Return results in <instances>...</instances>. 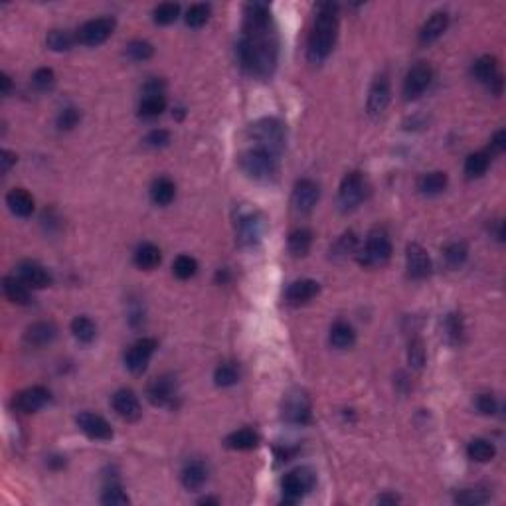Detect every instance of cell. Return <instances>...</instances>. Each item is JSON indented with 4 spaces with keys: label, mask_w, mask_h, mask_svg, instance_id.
<instances>
[{
    "label": "cell",
    "mask_w": 506,
    "mask_h": 506,
    "mask_svg": "<svg viewBox=\"0 0 506 506\" xmlns=\"http://www.w3.org/2000/svg\"><path fill=\"white\" fill-rule=\"evenodd\" d=\"M277 34L271 10L265 2H249L245 6L244 34L238 44L240 64L253 77H269L277 66Z\"/></svg>",
    "instance_id": "6da1fadb"
},
{
    "label": "cell",
    "mask_w": 506,
    "mask_h": 506,
    "mask_svg": "<svg viewBox=\"0 0 506 506\" xmlns=\"http://www.w3.org/2000/svg\"><path fill=\"white\" fill-rule=\"evenodd\" d=\"M338 36V6L336 4H320L314 18L313 32L309 38V60L313 64H320L329 58Z\"/></svg>",
    "instance_id": "7a4b0ae2"
},
{
    "label": "cell",
    "mask_w": 506,
    "mask_h": 506,
    "mask_svg": "<svg viewBox=\"0 0 506 506\" xmlns=\"http://www.w3.org/2000/svg\"><path fill=\"white\" fill-rule=\"evenodd\" d=\"M249 135L253 139V147L267 151L273 157H281L283 149H285V127L283 123L273 119V117H265L257 123L251 125Z\"/></svg>",
    "instance_id": "3957f363"
},
{
    "label": "cell",
    "mask_w": 506,
    "mask_h": 506,
    "mask_svg": "<svg viewBox=\"0 0 506 506\" xmlns=\"http://www.w3.org/2000/svg\"><path fill=\"white\" fill-rule=\"evenodd\" d=\"M277 162L279 158L269 155L267 151L262 149H249L242 155V168L245 170V175L251 176L253 180H271L277 175Z\"/></svg>",
    "instance_id": "277c9868"
},
{
    "label": "cell",
    "mask_w": 506,
    "mask_h": 506,
    "mask_svg": "<svg viewBox=\"0 0 506 506\" xmlns=\"http://www.w3.org/2000/svg\"><path fill=\"white\" fill-rule=\"evenodd\" d=\"M392 257V242L384 229H372L368 233L366 245L360 251L358 260L366 267H380L385 265Z\"/></svg>",
    "instance_id": "5b68a950"
},
{
    "label": "cell",
    "mask_w": 506,
    "mask_h": 506,
    "mask_svg": "<svg viewBox=\"0 0 506 506\" xmlns=\"http://www.w3.org/2000/svg\"><path fill=\"white\" fill-rule=\"evenodd\" d=\"M313 487L314 475L307 467H301V469L287 472L285 479L281 481V489H283V494H285V501L287 503H297V501H301L307 492H311Z\"/></svg>",
    "instance_id": "8992f818"
},
{
    "label": "cell",
    "mask_w": 506,
    "mask_h": 506,
    "mask_svg": "<svg viewBox=\"0 0 506 506\" xmlns=\"http://www.w3.org/2000/svg\"><path fill=\"white\" fill-rule=\"evenodd\" d=\"M366 196V182L360 173H349L338 188V204L342 210H354Z\"/></svg>",
    "instance_id": "52a82bcc"
},
{
    "label": "cell",
    "mask_w": 506,
    "mask_h": 506,
    "mask_svg": "<svg viewBox=\"0 0 506 506\" xmlns=\"http://www.w3.org/2000/svg\"><path fill=\"white\" fill-rule=\"evenodd\" d=\"M113 30H115V20L109 16H103V18H93V20H89L86 22L79 30H77V42L79 44H84V46H99V44H103L105 40L109 38V36L113 34Z\"/></svg>",
    "instance_id": "ba28073f"
},
{
    "label": "cell",
    "mask_w": 506,
    "mask_h": 506,
    "mask_svg": "<svg viewBox=\"0 0 506 506\" xmlns=\"http://www.w3.org/2000/svg\"><path fill=\"white\" fill-rule=\"evenodd\" d=\"M431 79H433L431 66L425 64V62L416 64L412 70L407 71L405 81H403V95H405V99H418L419 95L429 88Z\"/></svg>",
    "instance_id": "9c48e42d"
},
{
    "label": "cell",
    "mask_w": 506,
    "mask_h": 506,
    "mask_svg": "<svg viewBox=\"0 0 506 506\" xmlns=\"http://www.w3.org/2000/svg\"><path fill=\"white\" fill-rule=\"evenodd\" d=\"M149 400L158 407H173L178 400V385L173 376H158L155 378L149 390H147Z\"/></svg>",
    "instance_id": "30bf717a"
},
{
    "label": "cell",
    "mask_w": 506,
    "mask_h": 506,
    "mask_svg": "<svg viewBox=\"0 0 506 506\" xmlns=\"http://www.w3.org/2000/svg\"><path fill=\"white\" fill-rule=\"evenodd\" d=\"M157 346L158 344L155 338H140V340H137L125 354V366L129 368L133 374H142L149 366V360L155 354Z\"/></svg>",
    "instance_id": "8fae6325"
},
{
    "label": "cell",
    "mask_w": 506,
    "mask_h": 506,
    "mask_svg": "<svg viewBox=\"0 0 506 506\" xmlns=\"http://www.w3.org/2000/svg\"><path fill=\"white\" fill-rule=\"evenodd\" d=\"M283 418L289 423L305 425L311 419V403L303 392H291L283 402Z\"/></svg>",
    "instance_id": "7c38bea8"
},
{
    "label": "cell",
    "mask_w": 506,
    "mask_h": 506,
    "mask_svg": "<svg viewBox=\"0 0 506 506\" xmlns=\"http://www.w3.org/2000/svg\"><path fill=\"white\" fill-rule=\"evenodd\" d=\"M263 233V218L257 212L242 214L238 220V240L245 247H253L260 244Z\"/></svg>",
    "instance_id": "4fadbf2b"
},
{
    "label": "cell",
    "mask_w": 506,
    "mask_h": 506,
    "mask_svg": "<svg viewBox=\"0 0 506 506\" xmlns=\"http://www.w3.org/2000/svg\"><path fill=\"white\" fill-rule=\"evenodd\" d=\"M405 265L407 273L414 279H425L431 273V260L427 251L419 244H409L405 249Z\"/></svg>",
    "instance_id": "5bb4252c"
},
{
    "label": "cell",
    "mask_w": 506,
    "mask_h": 506,
    "mask_svg": "<svg viewBox=\"0 0 506 506\" xmlns=\"http://www.w3.org/2000/svg\"><path fill=\"white\" fill-rule=\"evenodd\" d=\"M390 95H392V91H390L388 77L378 75L370 88V93H368V113L372 117H380L390 105Z\"/></svg>",
    "instance_id": "9a60e30c"
},
{
    "label": "cell",
    "mask_w": 506,
    "mask_h": 506,
    "mask_svg": "<svg viewBox=\"0 0 506 506\" xmlns=\"http://www.w3.org/2000/svg\"><path fill=\"white\" fill-rule=\"evenodd\" d=\"M472 75L481 81V84H487L489 88L494 86V91L501 93L503 89V77L498 73V64H496V58L492 55H483L475 62L472 66Z\"/></svg>",
    "instance_id": "2e32d148"
},
{
    "label": "cell",
    "mask_w": 506,
    "mask_h": 506,
    "mask_svg": "<svg viewBox=\"0 0 506 506\" xmlns=\"http://www.w3.org/2000/svg\"><path fill=\"white\" fill-rule=\"evenodd\" d=\"M50 402V392L42 385L28 388L14 398V407L22 414H34Z\"/></svg>",
    "instance_id": "e0dca14e"
},
{
    "label": "cell",
    "mask_w": 506,
    "mask_h": 506,
    "mask_svg": "<svg viewBox=\"0 0 506 506\" xmlns=\"http://www.w3.org/2000/svg\"><path fill=\"white\" fill-rule=\"evenodd\" d=\"M77 427H79L89 439L109 441V439L113 437L111 425H109L101 416H97V414H89V412L79 414V416H77Z\"/></svg>",
    "instance_id": "ac0fdd59"
},
{
    "label": "cell",
    "mask_w": 506,
    "mask_h": 506,
    "mask_svg": "<svg viewBox=\"0 0 506 506\" xmlns=\"http://www.w3.org/2000/svg\"><path fill=\"white\" fill-rule=\"evenodd\" d=\"M318 196L320 190L316 186V182L309 180V178H303L295 184V190H293V206L301 214H309L311 210L316 206L318 202Z\"/></svg>",
    "instance_id": "d6986e66"
},
{
    "label": "cell",
    "mask_w": 506,
    "mask_h": 506,
    "mask_svg": "<svg viewBox=\"0 0 506 506\" xmlns=\"http://www.w3.org/2000/svg\"><path fill=\"white\" fill-rule=\"evenodd\" d=\"M113 409L125 421H137L140 418V414H142L139 398L131 390H119L113 396Z\"/></svg>",
    "instance_id": "ffe728a7"
},
{
    "label": "cell",
    "mask_w": 506,
    "mask_h": 506,
    "mask_svg": "<svg viewBox=\"0 0 506 506\" xmlns=\"http://www.w3.org/2000/svg\"><path fill=\"white\" fill-rule=\"evenodd\" d=\"M18 279L22 281L28 289H44V287L52 285L50 273L42 265L32 262L22 263L18 267Z\"/></svg>",
    "instance_id": "44dd1931"
},
{
    "label": "cell",
    "mask_w": 506,
    "mask_h": 506,
    "mask_svg": "<svg viewBox=\"0 0 506 506\" xmlns=\"http://www.w3.org/2000/svg\"><path fill=\"white\" fill-rule=\"evenodd\" d=\"M318 291H320V287H318L316 281L301 279L289 285L285 297H287V303H289V305H305V303L313 301V299L318 295Z\"/></svg>",
    "instance_id": "7402d4cb"
},
{
    "label": "cell",
    "mask_w": 506,
    "mask_h": 506,
    "mask_svg": "<svg viewBox=\"0 0 506 506\" xmlns=\"http://www.w3.org/2000/svg\"><path fill=\"white\" fill-rule=\"evenodd\" d=\"M447 26H449V14L447 12H435V14H431V18H427V22L421 26L419 42L421 44L435 42L437 38H441L443 32L447 30Z\"/></svg>",
    "instance_id": "603a6c76"
},
{
    "label": "cell",
    "mask_w": 506,
    "mask_h": 506,
    "mask_svg": "<svg viewBox=\"0 0 506 506\" xmlns=\"http://www.w3.org/2000/svg\"><path fill=\"white\" fill-rule=\"evenodd\" d=\"M208 481V469L202 461H188L182 469V485L188 490H200Z\"/></svg>",
    "instance_id": "cb8c5ba5"
},
{
    "label": "cell",
    "mask_w": 506,
    "mask_h": 506,
    "mask_svg": "<svg viewBox=\"0 0 506 506\" xmlns=\"http://www.w3.org/2000/svg\"><path fill=\"white\" fill-rule=\"evenodd\" d=\"M6 206L10 208V212L14 216L28 218L34 212V198H32V194L26 192L24 188H14V190H10L8 196H6Z\"/></svg>",
    "instance_id": "d4e9b609"
},
{
    "label": "cell",
    "mask_w": 506,
    "mask_h": 506,
    "mask_svg": "<svg viewBox=\"0 0 506 506\" xmlns=\"http://www.w3.org/2000/svg\"><path fill=\"white\" fill-rule=\"evenodd\" d=\"M55 334H58V329H55L53 322L40 320V322H34L32 327L26 329L24 338H26V342L30 346H46V344H50L53 338H55Z\"/></svg>",
    "instance_id": "484cf974"
},
{
    "label": "cell",
    "mask_w": 506,
    "mask_h": 506,
    "mask_svg": "<svg viewBox=\"0 0 506 506\" xmlns=\"http://www.w3.org/2000/svg\"><path fill=\"white\" fill-rule=\"evenodd\" d=\"M2 289H4L6 299H8L10 303H14V305H30V303H32V295H30L28 287H26L20 279L4 277V281H2Z\"/></svg>",
    "instance_id": "4316f807"
},
{
    "label": "cell",
    "mask_w": 506,
    "mask_h": 506,
    "mask_svg": "<svg viewBox=\"0 0 506 506\" xmlns=\"http://www.w3.org/2000/svg\"><path fill=\"white\" fill-rule=\"evenodd\" d=\"M260 443V435L253 429H238L226 437V445L236 451H249L255 449Z\"/></svg>",
    "instance_id": "83f0119b"
},
{
    "label": "cell",
    "mask_w": 506,
    "mask_h": 506,
    "mask_svg": "<svg viewBox=\"0 0 506 506\" xmlns=\"http://www.w3.org/2000/svg\"><path fill=\"white\" fill-rule=\"evenodd\" d=\"M356 342V332L350 327L349 322L344 320H338L334 322L331 329V344L334 349L346 350Z\"/></svg>",
    "instance_id": "f1b7e54d"
},
{
    "label": "cell",
    "mask_w": 506,
    "mask_h": 506,
    "mask_svg": "<svg viewBox=\"0 0 506 506\" xmlns=\"http://www.w3.org/2000/svg\"><path fill=\"white\" fill-rule=\"evenodd\" d=\"M176 196V186L168 178H157L151 186V198L157 206H168Z\"/></svg>",
    "instance_id": "f546056e"
},
{
    "label": "cell",
    "mask_w": 506,
    "mask_h": 506,
    "mask_svg": "<svg viewBox=\"0 0 506 506\" xmlns=\"http://www.w3.org/2000/svg\"><path fill=\"white\" fill-rule=\"evenodd\" d=\"M166 109V97L162 93H147L139 105V115L144 119H155Z\"/></svg>",
    "instance_id": "4dcf8cb0"
},
{
    "label": "cell",
    "mask_w": 506,
    "mask_h": 506,
    "mask_svg": "<svg viewBox=\"0 0 506 506\" xmlns=\"http://www.w3.org/2000/svg\"><path fill=\"white\" fill-rule=\"evenodd\" d=\"M160 260H162V253H160V249L155 244H142L135 251V263H137V267L147 269V271L155 269L158 263H160Z\"/></svg>",
    "instance_id": "1f68e13d"
},
{
    "label": "cell",
    "mask_w": 506,
    "mask_h": 506,
    "mask_svg": "<svg viewBox=\"0 0 506 506\" xmlns=\"http://www.w3.org/2000/svg\"><path fill=\"white\" fill-rule=\"evenodd\" d=\"M447 182L449 178L445 173L441 170H435V173H429V175H423L419 178L418 188L423 194L427 196H435V194H441L445 188H447Z\"/></svg>",
    "instance_id": "d6a6232c"
},
{
    "label": "cell",
    "mask_w": 506,
    "mask_h": 506,
    "mask_svg": "<svg viewBox=\"0 0 506 506\" xmlns=\"http://www.w3.org/2000/svg\"><path fill=\"white\" fill-rule=\"evenodd\" d=\"M313 245V233L309 229H295L291 236H289V249L295 257H305L309 253Z\"/></svg>",
    "instance_id": "836d02e7"
},
{
    "label": "cell",
    "mask_w": 506,
    "mask_h": 506,
    "mask_svg": "<svg viewBox=\"0 0 506 506\" xmlns=\"http://www.w3.org/2000/svg\"><path fill=\"white\" fill-rule=\"evenodd\" d=\"M467 453L477 463H487V461H490L494 457L496 449H494V445L490 441H487V439H472L471 443H469V447H467Z\"/></svg>",
    "instance_id": "e575fe53"
},
{
    "label": "cell",
    "mask_w": 506,
    "mask_h": 506,
    "mask_svg": "<svg viewBox=\"0 0 506 506\" xmlns=\"http://www.w3.org/2000/svg\"><path fill=\"white\" fill-rule=\"evenodd\" d=\"M490 157L489 153H472L465 160V175L469 178H479L489 170Z\"/></svg>",
    "instance_id": "d590c367"
},
{
    "label": "cell",
    "mask_w": 506,
    "mask_h": 506,
    "mask_svg": "<svg viewBox=\"0 0 506 506\" xmlns=\"http://www.w3.org/2000/svg\"><path fill=\"white\" fill-rule=\"evenodd\" d=\"M71 332L79 342H91L97 334V329L89 316H75L71 322Z\"/></svg>",
    "instance_id": "8d00e7d4"
},
{
    "label": "cell",
    "mask_w": 506,
    "mask_h": 506,
    "mask_svg": "<svg viewBox=\"0 0 506 506\" xmlns=\"http://www.w3.org/2000/svg\"><path fill=\"white\" fill-rule=\"evenodd\" d=\"M467 255H469V247H467V244H463V242H453V244H449L443 249L445 263L449 267H453V269L461 267L463 263L467 262Z\"/></svg>",
    "instance_id": "74e56055"
},
{
    "label": "cell",
    "mask_w": 506,
    "mask_h": 506,
    "mask_svg": "<svg viewBox=\"0 0 506 506\" xmlns=\"http://www.w3.org/2000/svg\"><path fill=\"white\" fill-rule=\"evenodd\" d=\"M214 380L216 384L222 385V388H227V385H233L238 380H240V370L236 364L231 362H226V364H220L216 368V374H214Z\"/></svg>",
    "instance_id": "f35d334b"
},
{
    "label": "cell",
    "mask_w": 506,
    "mask_h": 506,
    "mask_svg": "<svg viewBox=\"0 0 506 506\" xmlns=\"http://www.w3.org/2000/svg\"><path fill=\"white\" fill-rule=\"evenodd\" d=\"M46 44H48V48H52L53 52H68L73 46V38L66 30H52L46 38Z\"/></svg>",
    "instance_id": "ab89813d"
},
{
    "label": "cell",
    "mask_w": 506,
    "mask_h": 506,
    "mask_svg": "<svg viewBox=\"0 0 506 506\" xmlns=\"http://www.w3.org/2000/svg\"><path fill=\"white\" fill-rule=\"evenodd\" d=\"M173 269H175V275L178 279H190L198 271V263L190 255H180V257H176Z\"/></svg>",
    "instance_id": "60d3db41"
},
{
    "label": "cell",
    "mask_w": 506,
    "mask_h": 506,
    "mask_svg": "<svg viewBox=\"0 0 506 506\" xmlns=\"http://www.w3.org/2000/svg\"><path fill=\"white\" fill-rule=\"evenodd\" d=\"M178 14H180V6H178V4H173V2L158 4L157 8H155V12H153L155 22H157V24H162V26L173 24L176 18H178Z\"/></svg>",
    "instance_id": "b9f144b4"
},
{
    "label": "cell",
    "mask_w": 506,
    "mask_h": 506,
    "mask_svg": "<svg viewBox=\"0 0 506 506\" xmlns=\"http://www.w3.org/2000/svg\"><path fill=\"white\" fill-rule=\"evenodd\" d=\"M101 503L107 506H121V505H129V496L123 492V489L117 485V483H111L107 485L101 494Z\"/></svg>",
    "instance_id": "7bdbcfd3"
},
{
    "label": "cell",
    "mask_w": 506,
    "mask_h": 506,
    "mask_svg": "<svg viewBox=\"0 0 506 506\" xmlns=\"http://www.w3.org/2000/svg\"><path fill=\"white\" fill-rule=\"evenodd\" d=\"M210 18V6L208 4H194L190 10L186 12V24L190 28H200L208 22Z\"/></svg>",
    "instance_id": "ee69618b"
},
{
    "label": "cell",
    "mask_w": 506,
    "mask_h": 506,
    "mask_svg": "<svg viewBox=\"0 0 506 506\" xmlns=\"http://www.w3.org/2000/svg\"><path fill=\"white\" fill-rule=\"evenodd\" d=\"M155 52V48L149 44V42H144V40H135V42H131L129 46H127V55L131 58V60H135V62H144V60H149L151 55Z\"/></svg>",
    "instance_id": "f6af8a7d"
},
{
    "label": "cell",
    "mask_w": 506,
    "mask_h": 506,
    "mask_svg": "<svg viewBox=\"0 0 506 506\" xmlns=\"http://www.w3.org/2000/svg\"><path fill=\"white\" fill-rule=\"evenodd\" d=\"M489 501V494L485 492V490H472V489H467L463 490V492H459L457 496H455V503L457 505H485Z\"/></svg>",
    "instance_id": "bcb514c9"
},
{
    "label": "cell",
    "mask_w": 506,
    "mask_h": 506,
    "mask_svg": "<svg viewBox=\"0 0 506 506\" xmlns=\"http://www.w3.org/2000/svg\"><path fill=\"white\" fill-rule=\"evenodd\" d=\"M32 84L40 91H50L53 88V84H55V75H53V71L50 68H40L32 75Z\"/></svg>",
    "instance_id": "7dc6e473"
},
{
    "label": "cell",
    "mask_w": 506,
    "mask_h": 506,
    "mask_svg": "<svg viewBox=\"0 0 506 506\" xmlns=\"http://www.w3.org/2000/svg\"><path fill=\"white\" fill-rule=\"evenodd\" d=\"M81 119V113L75 107H66L62 109V113L58 115V127L64 131H71L73 127H77V123Z\"/></svg>",
    "instance_id": "c3c4849f"
},
{
    "label": "cell",
    "mask_w": 506,
    "mask_h": 506,
    "mask_svg": "<svg viewBox=\"0 0 506 506\" xmlns=\"http://www.w3.org/2000/svg\"><path fill=\"white\" fill-rule=\"evenodd\" d=\"M445 334L449 338V342L457 344L463 336V322H461V316L459 314H449L445 318Z\"/></svg>",
    "instance_id": "681fc988"
},
{
    "label": "cell",
    "mask_w": 506,
    "mask_h": 506,
    "mask_svg": "<svg viewBox=\"0 0 506 506\" xmlns=\"http://www.w3.org/2000/svg\"><path fill=\"white\" fill-rule=\"evenodd\" d=\"M170 142V133L164 129H153L147 137H144V144L151 149H162Z\"/></svg>",
    "instance_id": "f907efd6"
},
{
    "label": "cell",
    "mask_w": 506,
    "mask_h": 506,
    "mask_svg": "<svg viewBox=\"0 0 506 506\" xmlns=\"http://www.w3.org/2000/svg\"><path fill=\"white\" fill-rule=\"evenodd\" d=\"M356 244H358L356 233H354V231H346V233L336 242V245H334V253H336V255H349V253H354Z\"/></svg>",
    "instance_id": "816d5d0a"
},
{
    "label": "cell",
    "mask_w": 506,
    "mask_h": 506,
    "mask_svg": "<svg viewBox=\"0 0 506 506\" xmlns=\"http://www.w3.org/2000/svg\"><path fill=\"white\" fill-rule=\"evenodd\" d=\"M407 358H409V364L414 368H421L425 362V349H423V342L416 338L409 342V352H407Z\"/></svg>",
    "instance_id": "f5cc1de1"
},
{
    "label": "cell",
    "mask_w": 506,
    "mask_h": 506,
    "mask_svg": "<svg viewBox=\"0 0 506 506\" xmlns=\"http://www.w3.org/2000/svg\"><path fill=\"white\" fill-rule=\"evenodd\" d=\"M477 407H479V412H481V414H485V416H492V414H496L498 403H496V400H494V396H490V394H481V396L477 398Z\"/></svg>",
    "instance_id": "db71d44e"
},
{
    "label": "cell",
    "mask_w": 506,
    "mask_h": 506,
    "mask_svg": "<svg viewBox=\"0 0 506 506\" xmlns=\"http://www.w3.org/2000/svg\"><path fill=\"white\" fill-rule=\"evenodd\" d=\"M12 164H16V155L10 151H2L0 153V173L6 175L12 168Z\"/></svg>",
    "instance_id": "11a10c76"
},
{
    "label": "cell",
    "mask_w": 506,
    "mask_h": 506,
    "mask_svg": "<svg viewBox=\"0 0 506 506\" xmlns=\"http://www.w3.org/2000/svg\"><path fill=\"white\" fill-rule=\"evenodd\" d=\"M490 149L494 151V153H503L506 149V131L505 129H501V131H496L494 133V137L490 140Z\"/></svg>",
    "instance_id": "9f6ffc18"
},
{
    "label": "cell",
    "mask_w": 506,
    "mask_h": 506,
    "mask_svg": "<svg viewBox=\"0 0 506 506\" xmlns=\"http://www.w3.org/2000/svg\"><path fill=\"white\" fill-rule=\"evenodd\" d=\"M2 95H8V91H10V77L6 75V73H2Z\"/></svg>",
    "instance_id": "6f0895ef"
},
{
    "label": "cell",
    "mask_w": 506,
    "mask_h": 506,
    "mask_svg": "<svg viewBox=\"0 0 506 506\" xmlns=\"http://www.w3.org/2000/svg\"><path fill=\"white\" fill-rule=\"evenodd\" d=\"M378 503H380V505H384V503H392V505H396V503H400V498H398V496H394V494H392V496H390V494H385V496H380V498H378Z\"/></svg>",
    "instance_id": "680465c9"
}]
</instances>
